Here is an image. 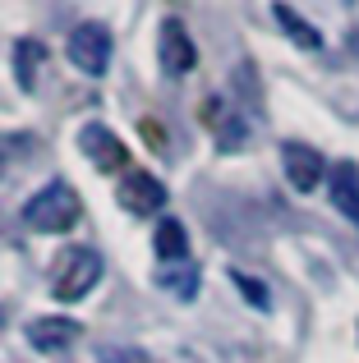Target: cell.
Returning a JSON list of instances; mask_svg holds the SVG:
<instances>
[{
    "label": "cell",
    "mask_w": 359,
    "mask_h": 363,
    "mask_svg": "<svg viewBox=\"0 0 359 363\" xmlns=\"http://www.w3.org/2000/svg\"><path fill=\"white\" fill-rule=\"evenodd\" d=\"M79 216H83V203L65 179H51L46 189H37L23 203V225L33 235H65L79 225Z\"/></svg>",
    "instance_id": "cell-1"
},
{
    "label": "cell",
    "mask_w": 359,
    "mask_h": 363,
    "mask_svg": "<svg viewBox=\"0 0 359 363\" xmlns=\"http://www.w3.org/2000/svg\"><path fill=\"white\" fill-rule=\"evenodd\" d=\"M97 281H101V253L88 244H70L51 272V294L60 303H79Z\"/></svg>",
    "instance_id": "cell-2"
},
{
    "label": "cell",
    "mask_w": 359,
    "mask_h": 363,
    "mask_svg": "<svg viewBox=\"0 0 359 363\" xmlns=\"http://www.w3.org/2000/svg\"><path fill=\"white\" fill-rule=\"evenodd\" d=\"M111 46H116V37H111L106 23H97V18H88V23H79L70 33V42H65V55H70V65L79 74H88V79H101L111 65Z\"/></svg>",
    "instance_id": "cell-3"
},
{
    "label": "cell",
    "mask_w": 359,
    "mask_h": 363,
    "mask_svg": "<svg viewBox=\"0 0 359 363\" xmlns=\"http://www.w3.org/2000/svg\"><path fill=\"white\" fill-rule=\"evenodd\" d=\"M79 152L88 157L92 170H101V175H116V170L129 161V147L120 143V133L111 129V124H101V120H92V124L79 129Z\"/></svg>",
    "instance_id": "cell-4"
},
{
    "label": "cell",
    "mask_w": 359,
    "mask_h": 363,
    "mask_svg": "<svg viewBox=\"0 0 359 363\" xmlns=\"http://www.w3.org/2000/svg\"><path fill=\"white\" fill-rule=\"evenodd\" d=\"M116 198H120V207L134 212V216H157L166 207V184L153 175V170H125Z\"/></svg>",
    "instance_id": "cell-5"
},
{
    "label": "cell",
    "mask_w": 359,
    "mask_h": 363,
    "mask_svg": "<svg viewBox=\"0 0 359 363\" xmlns=\"http://www.w3.org/2000/svg\"><path fill=\"white\" fill-rule=\"evenodd\" d=\"M157 60H162V69L171 79H180V74H189L198 65V46L180 18H162V28H157Z\"/></svg>",
    "instance_id": "cell-6"
},
{
    "label": "cell",
    "mask_w": 359,
    "mask_h": 363,
    "mask_svg": "<svg viewBox=\"0 0 359 363\" xmlns=\"http://www.w3.org/2000/svg\"><path fill=\"white\" fill-rule=\"evenodd\" d=\"M281 170H286L290 189L314 194V189L323 184V175H327V161H323V152L309 147V143H281Z\"/></svg>",
    "instance_id": "cell-7"
},
{
    "label": "cell",
    "mask_w": 359,
    "mask_h": 363,
    "mask_svg": "<svg viewBox=\"0 0 359 363\" xmlns=\"http://www.w3.org/2000/svg\"><path fill=\"white\" fill-rule=\"evenodd\" d=\"M23 336H28V345L42 350V354H60V350H70L74 340L83 336V327L74 318H33L23 327Z\"/></svg>",
    "instance_id": "cell-8"
},
{
    "label": "cell",
    "mask_w": 359,
    "mask_h": 363,
    "mask_svg": "<svg viewBox=\"0 0 359 363\" xmlns=\"http://www.w3.org/2000/svg\"><path fill=\"white\" fill-rule=\"evenodd\" d=\"M327 194H332V207L341 216L359 221V166L355 161H336L332 175H327Z\"/></svg>",
    "instance_id": "cell-9"
},
{
    "label": "cell",
    "mask_w": 359,
    "mask_h": 363,
    "mask_svg": "<svg viewBox=\"0 0 359 363\" xmlns=\"http://www.w3.org/2000/svg\"><path fill=\"white\" fill-rule=\"evenodd\" d=\"M153 253H157V262H162V267H171V262H189V235H184V225H180L175 216H162V221H157Z\"/></svg>",
    "instance_id": "cell-10"
},
{
    "label": "cell",
    "mask_w": 359,
    "mask_h": 363,
    "mask_svg": "<svg viewBox=\"0 0 359 363\" xmlns=\"http://www.w3.org/2000/svg\"><path fill=\"white\" fill-rule=\"evenodd\" d=\"M272 18L281 23V33H286L290 42L299 46V51H323V33H318V28L309 23L304 14H295L286 0H277V5H272Z\"/></svg>",
    "instance_id": "cell-11"
},
{
    "label": "cell",
    "mask_w": 359,
    "mask_h": 363,
    "mask_svg": "<svg viewBox=\"0 0 359 363\" xmlns=\"http://www.w3.org/2000/svg\"><path fill=\"white\" fill-rule=\"evenodd\" d=\"M46 65V42L37 37H18L14 42V83L23 92H37V69Z\"/></svg>",
    "instance_id": "cell-12"
},
{
    "label": "cell",
    "mask_w": 359,
    "mask_h": 363,
    "mask_svg": "<svg viewBox=\"0 0 359 363\" xmlns=\"http://www.w3.org/2000/svg\"><path fill=\"white\" fill-rule=\"evenodd\" d=\"M157 285H166L175 299H194L198 294V267L194 262H171V267L157 272Z\"/></svg>",
    "instance_id": "cell-13"
},
{
    "label": "cell",
    "mask_w": 359,
    "mask_h": 363,
    "mask_svg": "<svg viewBox=\"0 0 359 363\" xmlns=\"http://www.w3.org/2000/svg\"><path fill=\"white\" fill-rule=\"evenodd\" d=\"M231 281H235V290H240L258 313H267V308H272V294H267V285H263L258 276H249V272H231Z\"/></svg>",
    "instance_id": "cell-14"
},
{
    "label": "cell",
    "mask_w": 359,
    "mask_h": 363,
    "mask_svg": "<svg viewBox=\"0 0 359 363\" xmlns=\"http://www.w3.org/2000/svg\"><path fill=\"white\" fill-rule=\"evenodd\" d=\"M97 363H153V354L138 345H97Z\"/></svg>",
    "instance_id": "cell-15"
},
{
    "label": "cell",
    "mask_w": 359,
    "mask_h": 363,
    "mask_svg": "<svg viewBox=\"0 0 359 363\" xmlns=\"http://www.w3.org/2000/svg\"><path fill=\"white\" fill-rule=\"evenodd\" d=\"M355 225H359V221H355Z\"/></svg>",
    "instance_id": "cell-16"
}]
</instances>
